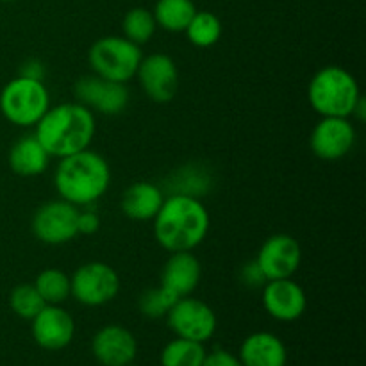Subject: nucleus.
I'll use <instances>...</instances> for the list:
<instances>
[{
    "label": "nucleus",
    "instance_id": "obj_1",
    "mask_svg": "<svg viewBox=\"0 0 366 366\" xmlns=\"http://www.w3.org/2000/svg\"><path fill=\"white\" fill-rule=\"evenodd\" d=\"M209 213L200 199L168 195L154 217V236L168 252H192L206 239Z\"/></svg>",
    "mask_w": 366,
    "mask_h": 366
},
{
    "label": "nucleus",
    "instance_id": "obj_2",
    "mask_svg": "<svg viewBox=\"0 0 366 366\" xmlns=\"http://www.w3.org/2000/svg\"><path fill=\"white\" fill-rule=\"evenodd\" d=\"M97 122L92 109L79 102L49 107L36 124L34 136L50 157H66L86 150L95 138Z\"/></svg>",
    "mask_w": 366,
    "mask_h": 366
},
{
    "label": "nucleus",
    "instance_id": "obj_3",
    "mask_svg": "<svg viewBox=\"0 0 366 366\" xmlns=\"http://www.w3.org/2000/svg\"><path fill=\"white\" fill-rule=\"evenodd\" d=\"M59 197L74 206L95 204L111 184V170L100 154L86 149L61 157L54 175Z\"/></svg>",
    "mask_w": 366,
    "mask_h": 366
},
{
    "label": "nucleus",
    "instance_id": "obj_4",
    "mask_svg": "<svg viewBox=\"0 0 366 366\" xmlns=\"http://www.w3.org/2000/svg\"><path fill=\"white\" fill-rule=\"evenodd\" d=\"M307 99L320 117L349 118L361 99L360 84L345 68L325 66L311 79Z\"/></svg>",
    "mask_w": 366,
    "mask_h": 366
},
{
    "label": "nucleus",
    "instance_id": "obj_5",
    "mask_svg": "<svg viewBox=\"0 0 366 366\" xmlns=\"http://www.w3.org/2000/svg\"><path fill=\"white\" fill-rule=\"evenodd\" d=\"M142 59V49L124 36H104L93 43L88 52L93 74L122 84L136 77Z\"/></svg>",
    "mask_w": 366,
    "mask_h": 366
},
{
    "label": "nucleus",
    "instance_id": "obj_6",
    "mask_svg": "<svg viewBox=\"0 0 366 366\" xmlns=\"http://www.w3.org/2000/svg\"><path fill=\"white\" fill-rule=\"evenodd\" d=\"M49 107V89L43 81H32L18 75L7 82L0 93V111L7 122L18 127L36 125Z\"/></svg>",
    "mask_w": 366,
    "mask_h": 366
},
{
    "label": "nucleus",
    "instance_id": "obj_7",
    "mask_svg": "<svg viewBox=\"0 0 366 366\" xmlns=\"http://www.w3.org/2000/svg\"><path fill=\"white\" fill-rule=\"evenodd\" d=\"M71 297L79 304L99 307L111 302L120 292V277L113 267L102 261H92L75 270L70 277Z\"/></svg>",
    "mask_w": 366,
    "mask_h": 366
},
{
    "label": "nucleus",
    "instance_id": "obj_8",
    "mask_svg": "<svg viewBox=\"0 0 366 366\" xmlns=\"http://www.w3.org/2000/svg\"><path fill=\"white\" fill-rule=\"evenodd\" d=\"M168 325L177 338L206 343L217 332V315L204 300L181 297L167 315Z\"/></svg>",
    "mask_w": 366,
    "mask_h": 366
},
{
    "label": "nucleus",
    "instance_id": "obj_9",
    "mask_svg": "<svg viewBox=\"0 0 366 366\" xmlns=\"http://www.w3.org/2000/svg\"><path fill=\"white\" fill-rule=\"evenodd\" d=\"M77 214V206L63 199L46 202L32 217V232L46 245H63L79 234Z\"/></svg>",
    "mask_w": 366,
    "mask_h": 366
},
{
    "label": "nucleus",
    "instance_id": "obj_10",
    "mask_svg": "<svg viewBox=\"0 0 366 366\" xmlns=\"http://www.w3.org/2000/svg\"><path fill=\"white\" fill-rule=\"evenodd\" d=\"M74 93L79 104L107 117H117L129 106L127 86L107 81L95 74L79 79L74 86Z\"/></svg>",
    "mask_w": 366,
    "mask_h": 366
},
{
    "label": "nucleus",
    "instance_id": "obj_11",
    "mask_svg": "<svg viewBox=\"0 0 366 366\" xmlns=\"http://www.w3.org/2000/svg\"><path fill=\"white\" fill-rule=\"evenodd\" d=\"M139 84L143 92L154 102H170L179 92V70L177 64L174 63L167 54H150L143 57L139 63L138 71H136Z\"/></svg>",
    "mask_w": 366,
    "mask_h": 366
},
{
    "label": "nucleus",
    "instance_id": "obj_12",
    "mask_svg": "<svg viewBox=\"0 0 366 366\" xmlns=\"http://www.w3.org/2000/svg\"><path fill=\"white\" fill-rule=\"evenodd\" d=\"M356 142V129L349 118L322 117L315 125L310 147L317 157L324 161H338L352 150Z\"/></svg>",
    "mask_w": 366,
    "mask_h": 366
},
{
    "label": "nucleus",
    "instance_id": "obj_13",
    "mask_svg": "<svg viewBox=\"0 0 366 366\" xmlns=\"http://www.w3.org/2000/svg\"><path fill=\"white\" fill-rule=\"evenodd\" d=\"M256 261L267 281L290 279L299 270L302 250L293 236L274 234L261 245Z\"/></svg>",
    "mask_w": 366,
    "mask_h": 366
},
{
    "label": "nucleus",
    "instance_id": "obj_14",
    "mask_svg": "<svg viewBox=\"0 0 366 366\" xmlns=\"http://www.w3.org/2000/svg\"><path fill=\"white\" fill-rule=\"evenodd\" d=\"M92 352L102 366H127L138 356V340L124 325L111 324L93 336Z\"/></svg>",
    "mask_w": 366,
    "mask_h": 366
},
{
    "label": "nucleus",
    "instance_id": "obj_15",
    "mask_svg": "<svg viewBox=\"0 0 366 366\" xmlns=\"http://www.w3.org/2000/svg\"><path fill=\"white\" fill-rule=\"evenodd\" d=\"M31 332L41 349L63 350L74 340L75 322L61 306H45L31 320Z\"/></svg>",
    "mask_w": 366,
    "mask_h": 366
},
{
    "label": "nucleus",
    "instance_id": "obj_16",
    "mask_svg": "<svg viewBox=\"0 0 366 366\" xmlns=\"http://www.w3.org/2000/svg\"><path fill=\"white\" fill-rule=\"evenodd\" d=\"M307 297L302 286L292 277L268 281L263 286V307L279 322H295L304 315Z\"/></svg>",
    "mask_w": 366,
    "mask_h": 366
},
{
    "label": "nucleus",
    "instance_id": "obj_17",
    "mask_svg": "<svg viewBox=\"0 0 366 366\" xmlns=\"http://www.w3.org/2000/svg\"><path fill=\"white\" fill-rule=\"evenodd\" d=\"M202 277L200 261L192 252H172L161 270V286L177 297H188L199 286Z\"/></svg>",
    "mask_w": 366,
    "mask_h": 366
},
{
    "label": "nucleus",
    "instance_id": "obj_18",
    "mask_svg": "<svg viewBox=\"0 0 366 366\" xmlns=\"http://www.w3.org/2000/svg\"><path fill=\"white\" fill-rule=\"evenodd\" d=\"M238 357L243 366H286L288 350L279 336L259 331L243 340Z\"/></svg>",
    "mask_w": 366,
    "mask_h": 366
},
{
    "label": "nucleus",
    "instance_id": "obj_19",
    "mask_svg": "<svg viewBox=\"0 0 366 366\" xmlns=\"http://www.w3.org/2000/svg\"><path fill=\"white\" fill-rule=\"evenodd\" d=\"M164 202V192L152 182L139 181L129 186L122 195V211L127 218L138 222L154 220Z\"/></svg>",
    "mask_w": 366,
    "mask_h": 366
},
{
    "label": "nucleus",
    "instance_id": "obj_20",
    "mask_svg": "<svg viewBox=\"0 0 366 366\" xmlns=\"http://www.w3.org/2000/svg\"><path fill=\"white\" fill-rule=\"evenodd\" d=\"M11 170L21 177H36L49 168L50 156L34 134L21 136L9 150Z\"/></svg>",
    "mask_w": 366,
    "mask_h": 366
},
{
    "label": "nucleus",
    "instance_id": "obj_21",
    "mask_svg": "<svg viewBox=\"0 0 366 366\" xmlns=\"http://www.w3.org/2000/svg\"><path fill=\"white\" fill-rule=\"evenodd\" d=\"M213 182L214 179L209 168L199 163H189L168 175L163 192L168 195H186L200 199L211 192Z\"/></svg>",
    "mask_w": 366,
    "mask_h": 366
},
{
    "label": "nucleus",
    "instance_id": "obj_22",
    "mask_svg": "<svg viewBox=\"0 0 366 366\" xmlns=\"http://www.w3.org/2000/svg\"><path fill=\"white\" fill-rule=\"evenodd\" d=\"M195 13L193 0H157L152 11L157 27L168 32H184Z\"/></svg>",
    "mask_w": 366,
    "mask_h": 366
},
{
    "label": "nucleus",
    "instance_id": "obj_23",
    "mask_svg": "<svg viewBox=\"0 0 366 366\" xmlns=\"http://www.w3.org/2000/svg\"><path fill=\"white\" fill-rule=\"evenodd\" d=\"M222 31L224 27L217 14L209 11H197L184 32L192 45L199 49H209L220 41Z\"/></svg>",
    "mask_w": 366,
    "mask_h": 366
},
{
    "label": "nucleus",
    "instance_id": "obj_24",
    "mask_svg": "<svg viewBox=\"0 0 366 366\" xmlns=\"http://www.w3.org/2000/svg\"><path fill=\"white\" fill-rule=\"evenodd\" d=\"M206 354L204 343L175 338L161 350L159 361L161 366H202Z\"/></svg>",
    "mask_w": 366,
    "mask_h": 366
},
{
    "label": "nucleus",
    "instance_id": "obj_25",
    "mask_svg": "<svg viewBox=\"0 0 366 366\" xmlns=\"http://www.w3.org/2000/svg\"><path fill=\"white\" fill-rule=\"evenodd\" d=\"M34 288L46 306H61L68 297H71L70 277L59 268H45L36 277Z\"/></svg>",
    "mask_w": 366,
    "mask_h": 366
},
{
    "label": "nucleus",
    "instance_id": "obj_26",
    "mask_svg": "<svg viewBox=\"0 0 366 366\" xmlns=\"http://www.w3.org/2000/svg\"><path fill=\"white\" fill-rule=\"evenodd\" d=\"M156 29L157 24L154 20L152 11L145 9V7H132L131 11H127L124 20H122L124 38H127L129 41H132L138 46L149 43Z\"/></svg>",
    "mask_w": 366,
    "mask_h": 366
},
{
    "label": "nucleus",
    "instance_id": "obj_27",
    "mask_svg": "<svg viewBox=\"0 0 366 366\" xmlns=\"http://www.w3.org/2000/svg\"><path fill=\"white\" fill-rule=\"evenodd\" d=\"M179 299H181V297H177L174 292L164 288V286H157V288L145 290V292L142 293V297H139L138 300V307L139 311H142L143 317L157 320V318L167 317L168 311L172 310V306H174Z\"/></svg>",
    "mask_w": 366,
    "mask_h": 366
},
{
    "label": "nucleus",
    "instance_id": "obj_28",
    "mask_svg": "<svg viewBox=\"0 0 366 366\" xmlns=\"http://www.w3.org/2000/svg\"><path fill=\"white\" fill-rule=\"evenodd\" d=\"M9 306L16 317L24 318V320H32L46 304L43 302L34 285H20L11 292Z\"/></svg>",
    "mask_w": 366,
    "mask_h": 366
},
{
    "label": "nucleus",
    "instance_id": "obj_29",
    "mask_svg": "<svg viewBox=\"0 0 366 366\" xmlns=\"http://www.w3.org/2000/svg\"><path fill=\"white\" fill-rule=\"evenodd\" d=\"M239 279H242V282L247 288H263L268 282L256 259L243 264L242 270H239Z\"/></svg>",
    "mask_w": 366,
    "mask_h": 366
},
{
    "label": "nucleus",
    "instance_id": "obj_30",
    "mask_svg": "<svg viewBox=\"0 0 366 366\" xmlns=\"http://www.w3.org/2000/svg\"><path fill=\"white\" fill-rule=\"evenodd\" d=\"M202 366H243L238 356L231 354L229 350L214 349L213 352L206 354Z\"/></svg>",
    "mask_w": 366,
    "mask_h": 366
},
{
    "label": "nucleus",
    "instance_id": "obj_31",
    "mask_svg": "<svg viewBox=\"0 0 366 366\" xmlns=\"http://www.w3.org/2000/svg\"><path fill=\"white\" fill-rule=\"evenodd\" d=\"M100 229V218L93 209L79 211L77 214V232L79 234H95Z\"/></svg>",
    "mask_w": 366,
    "mask_h": 366
},
{
    "label": "nucleus",
    "instance_id": "obj_32",
    "mask_svg": "<svg viewBox=\"0 0 366 366\" xmlns=\"http://www.w3.org/2000/svg\"><path fill=\"white\" fill-rule=\"evenodd\" d=\"M18 75L25 79H32V81H43L45 79V64L38 59H29L21 64Z\"/></svg>",
    "mask_w": 366,
    "mask_h": 366
},
{
    "label": "nucleus",
    "instance_id": "obj_33",
    "mask_svg": "<svg viewBox=\"0 0 366 366\" xmlns=\"http://www.w3.org/2000/svg\"><path fill=\"white\" fill-rule=\"evenodd\" d=\"M2 2H14V0H2Z\"/></svg>",
    "mask_w": 366,
    "mask_h": 366
},
{
    "label": "nucleus",
    "instance_id": "obj_34",
    "mask_svg": "<svg viewBox=\"0 0 366 366\" xmlns=\"http://www.w3.org/2000/svg\"><path fill=\"white\" fill-rule=\"evenodd\" d=\"M127 366H134V365H127Z\"/></svg>",
    "mask_w": 366,
    "mask_h": 366
}]
</instances>
